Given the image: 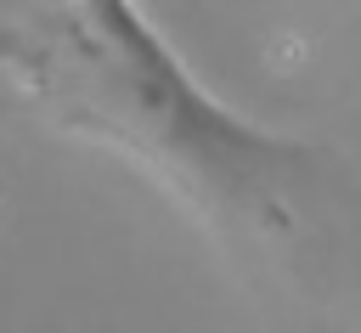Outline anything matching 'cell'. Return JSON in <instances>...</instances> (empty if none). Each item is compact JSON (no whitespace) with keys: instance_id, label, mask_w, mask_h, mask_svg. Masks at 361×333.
I'll return each mask as SVG.
<instances>
[{"instance_id":"6da1fadb","label":"cell","mask_w":361,"mask_h":333,"mask_svg":"<svg viewBox=\"0 0 361 333\" xmlns=\"http://www.w3.org/2000/svg\"><path fill=\"white\" fill-rule=\"evenodd\" d=\"M0 62L62 124L147 158L214 220L254 231L293 226L288 192L316 164L310 147L220 107L135 0H73L39 34H0Z\"/></svg>"}]
</instances>
